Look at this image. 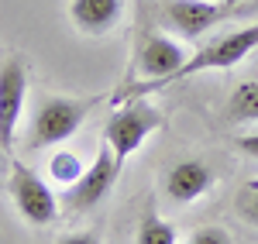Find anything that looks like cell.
<instances>
[{
	"label": "cell",
	"instance_id": "obj_5",
	"mask_svg": "<svg viewBox=\"0 0 258 244\" xmlns=\"http://www.w3.org/2000/svg\"><path fill=\"white\" fill-rule=\"evenodd\" d=\"M7 193L14 200V210L28 220L31 227H48L59 217V203L55 193L48 189V183L38 172H31L28 165L11 162V176H7Z\"/></svg>",
	"mask_w": 258,
	"mask_h": 244
},
{
	"label": "cell",
	"instance_id": "obj_16",
	"mask_svg": "<svg viewBox=\"0 0 258 244\" xmlns=\"http://www.w3.org/2000/svg\"><path fill=\"white\" fill-rule=\"evenodd\" d=\"M234 148H238V151H244V155H251V158H258V131L234 138Z\"/></svg>",
	"mask_w": 258,
	"mask_h": 244
},
{
	"label": "cell",
	"instance_id": "obj_18",
	"mask_svg": "<svg viewBox=\"0 0 258 244\" xmlns=\"http://www.w3.org/2000/svg\"><path fill=\"white\" fill-rule=\"evenodd\" d=\"M258 14V0H248L241 7H231V18H255Z\"/></svg>",
	"mask_w": 258,
	"mask_h": 244
},
{
	"label": "cell",
	"instance_id": "obj_13",
	"mask_svg": "<svg viewBox=\"0 0 258 244\" xmlns=\"http://www.w3.org/2000/svg\"><path fill=\"white\" fill-rule=\"evenodd\" d=\"M83 172H86V162H83L76 151H69V148H59V151L48 158V179L66 186V189H69L73 183H80Z\"/></svg>",
	"mask_w": 258,
	"mask_h": 244
},
{
	"label": "cell",
	"instance_id": "obj_10",
	"mask_svg": "<svg viewBox=\"0 0 258 244\" xmlns=\"http://www.w3.org/2000/svg\"><path fill=\"white\" fill-rule=\"evenodd\" d=\"M210 186H214V172L203 162H197V158H186V162L172 165L169 176H165V193H169L176 203H193V200H200Z\"/></svg>",
	"mask_w": 258,
	"mask_h": 244
},
{
	"label": "cell",
	"instance_id": "obj_6",
	"mask_svg": "<svg viewBox=\"0 0 258 244\" xmlns=\"http://www.w3.org/2000/svg\"><path fill=\"white\" fill-rule=\"evenodd\" d=\"M117 176H120V162H117V155H114V148L103 141L97 148V158L86 165V172L80 176V183H73L66 189V210H73V213L93 210L117 186Z\"/></svg>",
	"mask_w": 258,
	"mask_h": 244
},
{
	"label": "cell",
	"instance_id": "obj_7",
	"mask_svg": "<svg viewBox=\"0 0 258 244\" xmlns=\"http://www.w3.org/2000/svg\"><path fill=\"white\" fill-rule=\"evenodd\" d=\"M224 18H231V7L214 0H162V24L186 41H197Z\"/></svg>",
	"mask_w": 258,
	"mask_h": 244
},
{
	"label": "cell",
	"instance_id": "obj_8",
	"mask_svg": "<svg viewBox=\"0 0 258 244\" xmlns=\"http://www.w3.org/2000/svg\"><path fill=\"white\" fill-rule=\"evenodd\" d=\"M24 100H28V69L21 59H7L0 65V148L4 155L14 144Z\"/></svg>",
	"mask_w": 258,
	"mask_h": 244
},
{
	"label": "cell",
	"instance_id": "obj_1",
	"mask_svg": "<svg viewBox=\"0 0 258 244\" xmlns=\"http://www.w3.org/2000/svg\"><path fill=\"white\" fill-rule=\"evenodd\" d=\"M255 48H258V21H255V24H248V28H238V31H224V35H217L214 41H207L203 48H197L189 59L179 65L169 79L145 86L138 97H148V93L165 90V86H176V83H182V79H193V76H200V72L234 69V65H238L241 59H248Z\"/></svg>",
	"mask_w": 258,
	"mask_h": 244
},
{
	"label": "cell",
	"instance_id": "obj_9",
	"mask_svg": "<svg viewBox=\"0 0 258 244\" xmlns=\"http://www.w3.org/2000/svg\"><path fill=\"white\" fill-rule=\"evenodd\" d=\"M124 18V0H73L69 4V21L83 35H107L110 28H117Z\"/></svg>",
	"mask_w": 258,
	"mask_h": 244
},
{
	"label": "cell",
	"instance_id": "obj_14",
	"mask_svg": "<svg viewBox=\"0 0 258 244\" xmlns=\"http://www.w3.org/2000/svg\"><path fill=\"white\" fill-rule=\"evenodd\" d=\"M238 213L248 220V224H255L258 227V183H248L244 189L238 193Z\"/></svg>",
	"mask_w": 258,
	"mask_h": 244
},
{
	"label": "cell",
	"instance_id": "obj_17",
	"mask_svg": "<svg viewBox=\"0 0 258 244\" xmlns=\"http://www.w3.org/2000/svg\"><path fill=\"white\" fill-rule=\"evenodd\" d=\"M59 244H100L97 230H76V234H66Z\"/></svg>",
	"mask_w": 258,
	"mask_h": 244
},
{
	"label": "cell",
	"instance_id": "obj_15",
	"mask_svg": "<svg viewBox=\"0 0 258 244\" xmlns=\"http://www.w3.org/2000/svg\"><path fill=\"white\" fill-rule=\"evenodd\" d=\"M186 244H234V241H231V234L224 227H203L197 234H189Z\"/></svg>",
	"mask_w": 258,
	"mask_h": 244
},
{
	"label": "cell",
	"instance_id": "obj_11",
	"mask_svg": "<svg viewBox=\"0 0 258 244\" xmlns=\"http://www.w3.org/2000/svg\"><path fill=\"white\" fill-rule=\"evenodd\" d=\"M224 121L227 124H258V79H244L231 90L224 103Z\"/></svg>",
	"mask_w": 258,
	"mask_h": 244
},
{
	"label": "cell",
	"instance_id": "obj_4",
	"mask_svg": "<svg viewBox=\"0 0 258 244\" xmlns=\"http://www.w3.org/2000/svg\"><path fill=\"white\" fill-rule=\"evenodd\" d=\"M186 59H189V55L182 52V45H179V41L165 38V35H159V31H145V35H141V41H138V52H135V65H138V76L145 83L124 86L114 100L124 103V100H131V97H138L145 86L169 79V76H172V72H176Z\"/></svg>",
	"mask_w": 258,
	"mask_h": 244
},
{
	"label": "cell",
	"instance_id": "obj_3",
	"mask_svg": "<svg viewBox=\"0 0 258 244\" xmlns=\"http://www.w3.org/2000/svg\"><path fill=\"white\" fill-rule=\"evenodd\" d=\"M97 107V97L76 100V97H45L31 117L28 127V144L31 148H52V144L69 141L83 127L86 114Z\"/></svg>",
	"mask_w": 258,
	"mask_h": 244
},
{
	"label": "cell",
	"instance_id": "obj_12",
	"mask_svg": "<svg viewBox=\"0 0 258 244\" xmlns=\"http://www.w3.org/2000/svg\"><path fill=\"white\" fill-rule=\"evenodd\" d=\"M135 244H176V227L169 224V220H162L155 206H145L138 234H135Z\"/></svg>",
	"mask_w": 258,
	"mask_h": 244
},
{
	"label": "cell",
	"instance_id": "obj_2",
	"mask_svg": "<svg viewBox=\"0 0 258 244\" xmlns=\"http://www.w3.org/2000/svg\"><path fill=\"white\" fill-rule=\"evenodd\" d=\"M162 127V110L145 97H131L117 107V114H110V121L103 127V141L114 148L120 169L124 162L148 141V134H155Z\"/></svg>",
	"mask_w": 258,
	"mask_h": 244
}]
</instances>
